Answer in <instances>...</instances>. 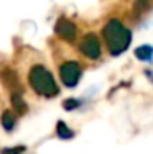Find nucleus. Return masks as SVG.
Masks as SVG:
<instances>
[{
  "mask_svg": "<svg viewBox=\"0 0 153 154\" xmlns=\"http://www.w3.org/2000/svg\"><path fill=\"white\" fill-rule=\"evenodd\" d=\"M102 38H104L107 49L112 56H120L130 48L132 43V31L125 26L120 20L112 18L102 28Z\"/></svg>",
  "mask_w": 153,
  "mask_h": 154,
  "instance_id": "f257e3e1",
  "label": "nucleus"
},
{
  "mask_svg": "<svg viewBox=\"0 0 153 154\" xmlns=\"http://www.w3.org/2000/svg\"><path fill=\"white\" fill-rule=\"evenodd\" d=\"M28 84H30V87L36 94L45 98H53L59 94V87H58L53 74L43 64H35L30 69V72H28Z\"/></svg>",
  "mask_w": 153,
  "mask_h": 154,
  "instance_id": "f03ea898",
  "label": "nucleus"
},
{
  "mask_svg": "<svg viewBox=\"0 0 153 154\" xmlns=\"http://www.w3.org/2000/svg\"><path fill=\"white\" fill-rule=\"evenodd\" d=\"M59 77L64 87L74 89L82 77V67L78 61H66L59 66Z\"/></svg>",
  "mask_w": 153,
  "mask_h": 154,
  "instance_id": "7ed1b4c3",
  "label": "nucleus"
},
{
  "mask_svg": "<svg viewBox=\"0 0 153 154\" xmlns=\"http://www.w3.org/2000/svg\"><path fill=\"white\" fill-rule=\"evenodd\" d=\"M79 51H81V54H84L87 59H92V61L99 59L100 54H102L99 36H97L96 33L86 35L84 38L81 39V43H79Z\"/></svg>",
  "mask_w": 153,
  "mask_h": 154,
  "instance_id": "20e7f679",
  "label": "nucleus"
},
{
  "mask_svg": "<svg viewBox=\"0 0 153 154\" xmlns=\"http://www.w3.org/2000/svg\"><path fill=\"white\" fill-rule=\"evenodd\" d=\"M54 33L64 41H74L76 35H78V28H76L74 21H71L68 17H59L54 25Z\"/></svg>",
  "mask_w": 153,
  "mask_h": 154,
  "instance_id": "39448f33",
  "label": "nucleus"
},
{
  "mask_svg": "<svg viewBox=\"0 0 153 154\" xmlns=\"http://www.w3.org/2000/svg\"><path fill=\"white\" fill-rule=\"evenodd\" d=\"M0 79H2L3 85H5L12 94H15V92L21 94V90H23V89L20 87V80H18L17 74L12 71V69H3V71L0 72Z\"/></svg>",
  "mask_w": 153,
  "mask_h": 154,
  "instance_id": "423d86ee",
  "label": "nucleus"
},
{
  "mask_svg": "<svg viewBox=\"0 0 153 154\" xmlns=\"http://www.w3.org/2000/svg\"><path fill=\"white\" fill-rule=\"evenodd\" d=\"M10 98H12V107H13V112L17 113V115H25V113L28 112V105H27V102H25V98L21 97V94H12L10 95Z\"/></svg>",
  "mask_w": 153,
  "mask_h": 154,
  "instance_id": "0eeeda50",
  "label": "nucleus"
},
{
  "mask_svg": "<svg viewBox=\"0 0 153 154\" xmlns=\"http://www.w3.org/2000/svg\"><path fill=\"white\" fill-rule=\"evenodd\" d=\"M0 122H2V126H3L5 131H12L13 128H15V123H17L15 112H13V110H5V112L2 113Z\"/></svg>",
  "mask_w": 153,
  "mask_h": 154,
  "instance_id": "6e6552de",
  "label": "nucleus"
},
{
  "mask_svg": "<svg viewBox=\"0 0 153 154\" xmlns=\"http://www.w3.org/2000/svg\"><path fill=\"white\" fill-rule=\"evenodd\" d=\"M56 134L59 139H72L74 138V131H72L63 120H59V122L56 123Z\"/></svg>",
  "mask_w": 153,
  "mask_h": 154,
  "instance_id": "1a4fd4ad",
  "label": "nucleus"
},
{
  "mask_svg": "<svg viewBox=\"0 0 153 154\" xmlns=\"http://www.w3.org/2000/svg\"><path fill=\"white\" fill-rule=\"evenodd\" d=\"M135 57L140 61H151L153 59V48L148 46V45H143V46H138L135 49Z\"/></svg>",
  "mask_w": 153,
  "mask_h": 154,
  "instance_id": "9d476101",
  "label": "nucleus"
},
{
  "mask_svg": "<svg viewBox=\"0 0 153 154\" xmlns=\"http://www.w3.org/2000/svg\"><path fill=\"white\" fill-rule=\"evenodd\" d=\"M81 107V100H78V98H66L63 103V108L64 110H74V108H79Z\"/></svg>",
  "mask_w": 153,
  "mask_h": 154,
  "instance_id": "9b49d317",
  "label": "nucleus"
},
{
  "mask_svg": "<svg viewBox=\"0 0 153 154\" xmlns=\"http://www.w3.org/2000/svg\"><path fill=\"white\" fill-rule=\"evenodd\" d=\"M25 149H27L25 146H12V148L2 149V152H0V154H23Z\"/></svg>",
  "mask_w": 153,
  "mask_h": 154,
  "instance_id": "f8f14e48",
  "label": "nucleus"
},
{
  "mask_svg": "<svg viewBox=\"0 0 153 154\" xmlns=\"http://www.w3.org/2000/svg\"><path fill=\"white\" fill-rule=\"evenodd\" d=\"M145 75H147L148 79H150V82L153 84V72L151 71H145Z\"/></svg>",
  "mask_w": 153,
  "mask_h": 154,
  "instance_id": "ddd939ff",
  "label": "nucleus"
},
{
  "mask_svg": "<svg viewBox=\"0 0 153 154\" xmlns=\"http://www.w3.org/2000/svg\"><path fill=\"white\" fill-rule=\"evenodd\" d=\"M143 2H147V0H143Z\"/></svg>",
  "mask_w": 153,
  "mask_h": 154,
  "instance_id": "4468645a",
  "label": "nucleus"
}]
</instances>
